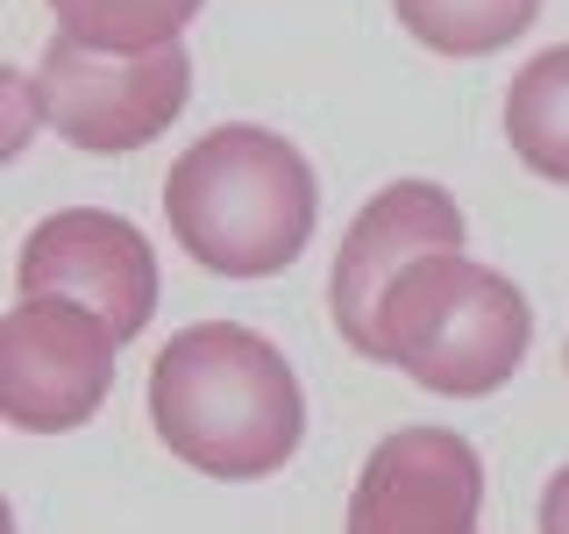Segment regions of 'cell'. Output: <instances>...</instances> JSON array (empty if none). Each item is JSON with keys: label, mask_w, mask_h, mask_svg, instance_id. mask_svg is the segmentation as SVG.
I'll use <instances>...</instances> for the list:
<instances>
[{"label": "cell", "mask_w": 569, "mask_h": 534, "mask_svg": "<svg viewBox=\"0 0 569 534\" xmlns=\"http://www.w3.org/2000/svg\"><path fill=\"white\" fill-rule=\"evenodd\" d=\"M150 421L178 463L249 485L292 463L307 435V392L271 335L242 320H192L150 364Z\"/></svg>", "instance_id": "cell-1"}, {"label": "cell", "mask_w": 569, "mask_h": 534, "mask_svg": "<svg viewBox=\"0 0 569 534\" xmlns=\"http://www.w3.org/2000/svg\"><path fill=\"white\" fill-rule=\"evenodd\" d=\"M164 221L192 264L221 278H271L313 243L320 186L307 157L257 121L200 136L164 178Z\"/></svg>", "instance_id": "cell-2"}, {"label": "cell", "mask_w": 569, "mask_h": 534, "mask_svg": "<svg viewBox=\"0 0 569 534\" xmlns=\"http://www.w3.org/2000/svg\"><path fill=\"white\" fill-rule=\"evenodd\" d=\"M533 307L527 293L491 264H470L462 249L413 264L391 285L378 314V364H399L413 385L441 399H485L527 364Z\"/></svg>", "instance_id": "cell-3"}, {"label": "cell", "mask_w": 569, "mask_h": 534, "mask_svg": "<svg viewBox=\"0 0 569 534\" xmlns=\"http://www.w3.org/2000/svg\"><path fill=\"white\" fill-rule=\"evenodd\" d=\"M36 115L58 129L71 150H142L164 136L192 100V58L186 43L171 50H86L71 36H50L43 65H36Z\"/></svg>", "instance_id": "cell-4"}, {"label": "cell", "mask_w": 569, "mask_h": 534, "mask_svg": "<svg viewBox=\"0 0 569 534\" xmlns=\"http://www.w3.org/2000/svg\"><path fill=\"white\" fill-rule=\"evenodd\" d=\"M121 335L64 299H22L0 320V414L22 435H64L100 414L114 392Z\"/></svg>", "instance_id": "cell-5"}, {"label": "cell", "mask_w": 569, "mask_h": 534, "mask_svg": "<svg viewBox=\"0 0 569 534\" xmlns=\"http://www.w3.org/2000/svg\"><path fill=\"white\" fill-rule=\"evenodd\" d=\"M14 293L22 299H64V307L100 314L129 343L157 314V249L136 221L107 207H58L29 228L14 257Z\"/></svg>", "instance_id": "cell-6"}, {"label": "cell", "mask_w": 569, "mask_h": 534, "mask_svg": "<svg viewBox=\"0 0 569 534\" xmlns=\"http://www.w3.org/2000/svg\"><path fill=\"white\" fill-rule=\"evenodd\" d=\"M449 249H462V207L449 192L427 186V178L385 186L378 200L349 221L342 249H335V271H328L335 335H342L356 356L378 364V314H385L391 285L427 257H449Z\"/></svg>", "instance_id": "cell-7"}, {"label": "cell", "mask_w": 569, "mask_h": 534, "mask_svg": "<svg viewBox=\"0 0 569 534\" xmlns=\"http://www.w3.org/2000/svg\"><path fill=\"white\" fill-rule=\"evenodd\" d=\"M485 456L456 427H399L363 456L349 534H477Z\"/></svg>", "instance_id": "cell-8"}, {"label": "cell", "mask_w": 569, "mask_h": 534, "mask_svg": "<svg viewBox=\"0 0 569 534\" xmlns=\"http://www.w3.org/2000/svg\"><path fill=\"white\" fill-rule=\"evenodd\" d=\"M506 136H512V157L533 178L569 186V43L520 65V79L506 93Z\"/></svg>", "instance_id": "cell-9"}, {"label": "cell", "mask_w": 569, "mask_h": 534, "mask_svg": "<svg viewBox=\"0 0 569 534\" xmlns=\"http://www.w3.org/2000/svg\"><path fill=\"white\" fill-rule=\"evenodd\" d=\"M391 14L413 43L441 50V58H491L533 29L541 0H391Z\"/></svg>", "instance_id": "cell-10"}, {"label": "cell", "mask_w": 569, "mask_h": 534, "mask_svg": "<svg viewBox=\"0 0 569 534\" xmlns=\"http://www.w3.org/2000/svg\"><path fill=\"white\" fill-rule=\"evenodd\" d=\"M207 0H50L58 36L86 50H171L178 29L200 14Z\"/></svg>", "instance_id": "cell-11"}, {"label": "cell", "mask_w": 569, "mask_h": 534, "mask_svg": "<svg viewBox=\"0 0 569 534\" xmlns=\"http://www.w3.org/2000/svg\"><path fill=\"white\" fill-rule=\"evenodd\" d=\"M541 534H569V463L548 477V492H541Z\"/></svg>", "instance_id": "cell-12"}, {"label": "cell", "mask_w": 569, "mask_h": 534, "mask_svg": "<svg viewBox=\"0 0 569 534\" xmlns=\"http://www.w3.org/2000/svg\"><path fill=\"white\" fill-rule=\"evenodd\" d=\"M562 364H569V349H562Z\"/></svg>", "instance_id": "cell-13"}]
</instances>
